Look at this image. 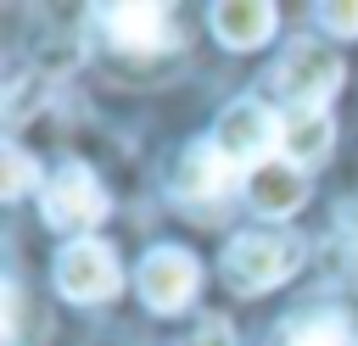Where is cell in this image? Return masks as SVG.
Listing matches in <instances>:
<instances>
[{
	"label": "cell",
	"mask_w": 358,
	"mask_h": 346,
	"mask_svg": "<svg viewBox=\"0 0 358 346\" xmlns=\"http://www.w3.org/2000/svg\"><path fill=\"white\" fill-rule=\"evenodd\" d=\"M302 268V240L285 234V229H252V234H235L229 251H224V285L241 290V296H257L280 279H291Z\"/></svg>",
	"instance_id": "1"
},
{
	"label": "cell",
	"mask_w": 358,
	"mask_h": 346,
	"mask_svg": "<svg viewBox=\"0 0 358 346\" xmlns=\"http://www.w3.org/2000/svg\"><path fill=\"white\" fill-rule=\"evenodd\" d=\"M336 89H341V56L313 39H296L274 67V95L291 100V112H324Z\"/></svg>",
	"instance_id": "2"
},
{
	"label": "cell",
	"mask_w": 358,
	"mask_h": 346,
	"mask_svg": "<svg viewBox=\"0 0 358 346\" xmlns=\"http://www.w3.org/2000/svg\"><path fill=\"white\" fill-rule=\"evenodd\" d=\"M123 285V268L106 240H73L56 257V290L67 301H112Z\"/></svg>",
	"instance_id": "3"
},
{
	"label": "cell",
	"mask_w": 358,
	"mask_h": 346,
	"mask_svg": "<svg viewBox=\"0 0 358 346\" xmlns=\"http://www.w3.org/2000/svg\"><path fill=\"white\" fill-rule=\"evenodd\" d=\"M106 218V190L84 162H62L45 184V223L50 229H90Z\"/></svg>",
	"instance_id": "4"
},
{
	"label": "cell",
	"mask_w": 358,
	"mask_h": 346,
	"mask_svg": "<svg viewBox=\"0 0 358 346\" xmlns=\"http://www.w3.org/2000/svg\"><path fill=\"white\" fill-rule=\"evenodd\" d=\"M196 285H201V268H196V257L179 251V246H151L145 262H140V273H134V290L145 296L151 313H179V307H190Z\"/></svg>",
	"instance_id": "5"
},
{
	"label": "cell",
	"mask_w": 358,
	"mask_h": 346,
	"mask_svg": "<svg viewBox=\"0 0 358 346\" xmlns=\"http://www.w3.org/2000/svg\"><path fill=\"white\" fill-rule=\"evenodd\" d=\"M101 28L117 50H134V56H157V50H173L179 45V28H173V11L157 6V0H140V6H101Z\"/></svg>",
	"instance_id": "6"
},
{
	"label": "cell",
	"mask_w": 358,
	"mask_h": 346,
	"mask_svg": "<svg viewBox=\"0 0 358 346\" xmlns=\"http://www.w3.org/2000/svg\"><path fill=\"white\" fill-rule=\"evenodd\" d=\"M213 145L229 162H252L257 167V162H268V151H280V117L263 100H235V106H224Z\"/></svg>",
	"instance_id": "7"
},
{
	"label": "cell",
	"mask_w": 358,
	"mask_h": 346,
	"mask_svg": "<svg viewBox=\"0 0 358 346\" xmlns=\"http://www.w3.org/2000/svg\"><path fill=\"white\" fill-rule=\"evenodd\" d=\"M241 184H246L252 212H263V218H291V212L308 201V173H302L296 162H285V156H268V162L246 167Z\"/></svg>",
	"instance_id": "8"
},
{
	"label": "cell",
	"mask_w": 358,
	"mask_h": 346,
	"mask_svg": "<svg viewBox=\"0 0 358 346\" xmlns=\"http://www.w3.org/2000/svg\"><path fill=\"white\" fill-rule=\"evenodd\" d=\"M229 184H235V162H229L213 140L190 145V151L179 156V167H173V195H179V201H196V206L224 201Z\"/></svg>",
	"instance_id": "9"
},
{
	"label": "cell",
	"mask_w": 358,
	"mask_h": 346,
	"mask_svg": "<svg viewBox=\"0 0 358 346\" xmlns=\"http://www.w3.org/2000/svg\"><path fill=\"white\" fill-rule=\"evenodd\" d=\"M207 17H213V33H218L229 50L263 45V39L274 33V22H280V11H274L268 0H218Z\"/></svg>",
	"instance_id": "10"
},
{
	"label": "cell",
	"mask_w": 358,
	"mask_h": 346,
	"mask_svg": "<svg viewBox=\"0 0 358 346\" xmlns=\"http://www.w3.org/2000/svg\"><path fill=\"white\" fill-rule=\"evenodd\" d=\"M336 145V123L324 112H285L280 117V156L296 162L308 173V162H319L324 151Z\"/></svg>",
	"instance_id": "11"
},
{
	"label": "cell",
	"mask_w": 358,
	"mask_h": 346,
	"mask_svg": "<svg viewBox=\"0 0 358 346\" xmlns=\"http://www.w3.org/2000/svg\"><path fill=\"white\" fill-rule=\"evenodd\" d=\"M285 346H358V329L347 313H308L285 329Z\"/></svg>",
	"instance_id": "12"
},
{
	"label": "cell",
	"mask_w": 358,
	"mask_h": 346,
	"mask_svg": "<svg viewBox=\"0 0 358 346\" xmlns=\"http://www.w3.org/2000/svg\"><path fill=\"white\" fill-rule=\"evenodd\" d=\"M28 190H34V162H28L22 145H6L0 151V195L6 201H22Z\"/></svg>",
	"instance_id": "13"
},
{
	"label": "cell",
	"mask_w": 358,
	"mask_h": 346,
	"mask_svg": "<svg viewBox=\"0 0 358 346\" xmlns=\"http://www.w3.org/2000/svg\"><path fill=\"white\" fill-rule=\"evenodd\" d=\"M313 17H319V28H330L341 39H358V6L352 0H324V6H313Z\"/></svg>",
	"instance_id": "14"
},
{
	"label": "cell",
	"mask_w": 358,
	"mask_h": 346,
	"mask_svg": "<svg viewBox=\"0 0 358 346\" xmlns=\"http://www.w3.org/2000/svg\"><path fill=\"white\" fill-rule=\"evenodd\" d=\"M17 318H22V290L6 285V346H17Z\"/></svg>",
	"instance_id": "15"
},
{
	"label": "cell",
	"mask_w": 358,
	"mask_h": 346,
	"mask_svg": "<svg viewBox=\"0 0 358 346\" xmlns=\"http://www.w3.org/2000/svg\"><path fill=\"white\" fill-rule=\"evenodd\" d=\"M201 346H229V324H201Z\"/></svg>",
	"instance_id": "16"
}]
</instances>
